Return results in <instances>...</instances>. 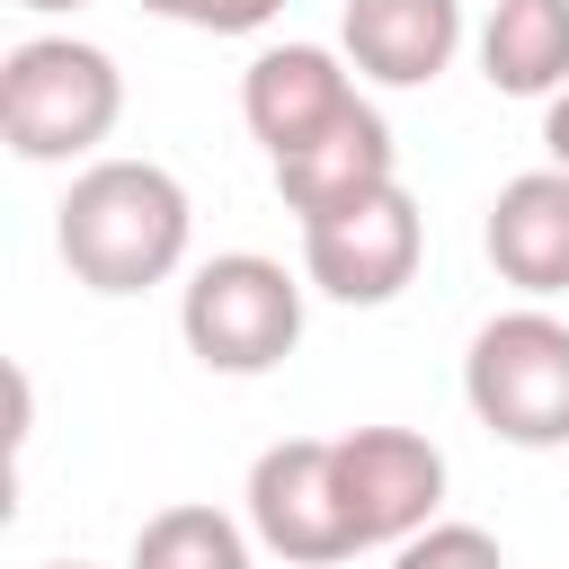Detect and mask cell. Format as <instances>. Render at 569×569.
Wrapping results in <instances>:
<instances>
[{
	"mask_svg": "<svg viewBox=\"0 0 569 569\" xmlns=\"http://www.w3.org/2000/svg\"><path fill=\"white\" fill-rule=\"evenodd\" d=\"M347 107H356V80L338 71L329 44H267V53L249 62V80H240V116H249V133L267 142V160L320 142Z\"/></svg>",
	"mask_w": 569,
	"mask_h": 569,
	"instance_id": "8",
	"label": "cell"
},
{
	"mask_svg": "<svg viewBox=\"0 0 569 569\" xmlns=\"http://www.w3.org/2000/svg\"><path fill=\"white\" fill-rule=\"evenodd\" d=\"M27 9H80V0H27Z\"/></svg>",
	"mask_w": 569,
	"mask_h": 569,
	"instance_id": "18",
	"label": "cell"
},
{
	"mask_svg": "<svg viewBox=\"0 0 569 569\" xmlns=\"http://www.w3.org/2000/svg\"><path fill=\"white\" fill-rule=\"evenodd\" d=\"M249 525L267 551L320 569V560H347L356 551V525H347V489H338V436H284L249 462Z\"/></svg>",
	"mask_w": 569,
	"mask_h": 569,
	"instance_id": "5",
	"label": "cell"
},
{
	"mask_svg": "<svg viewBox=\"0 0 569 569\" xmlns=\"http://www.w3.org/2000/svg\"><path fill=\"white\" fill-rule=\"evenodd\" d=\"M53 240L89 293H142L187 258V187L160 160H98L71 178Z\"/></svg>",
	"mask_w": 569,
	"mask_h": 569,
	"instance_id": "1",
	"label": "cell"
},
{
	"mask_svg": "<svg viewBox=\"0 0 569 569\" xmlns=\"http://www.w3.org/2000/svg\"><path fill=\"white\" fill-rule=\"evenodd\" d=\"M391 569H507V560H498V542L480 525H427V533L400 542Z\"/></svg>",
	"mask_w": 569,
	"mask_h": 569,
	"instance_id": "14",
	"label": "cell"
},
{
	"mask_svg": "<svg viewBox=\"0 0 569 569\" xmlns=\"http://www.w3.org/2000/svg\"><path fill=\"white\" fill-rule=\"evenodd\" d=\"M151 18H178V27H204V36H258L284 0H142Z\"/></svg>",
	"mask_w": 569,
	"mask_h": 569,
	"instance_id": "15",
	"label": "cell"
},
{
	"mask_svg": "<svg viewBox=\"0 0 569 569\" xmlns=\"http://www.w3.org/2000/svg\"><path fill=\"white\" fill-rule=\"evenodd\" d=\"M53 569H80V560H53Z\"/></svg>",
	"mask_w": 569,
	"mask_h": 569,
	"instance_id": "19",
	"label": "cell"
},
{
	"mask_svg": "<svg viewBox=\"0 0 569 569\" xmlns=\"http://www.w3.org/2000/svg\"><path fill=\"white\" fill-rule=\"evenodd\" d=\"M382 187H400L391 178V124L356 98L320 142H302V151H284L276 160V196L302 213V222H320V213H338V204H365V196H382Z\"/></svg>",
	"mask_w": 569,
	"mask_h": 569,
	"instance_id": "9",
	"label": "cell"
},
{
	"mask_svg": "<svg viewBox=\"0 0 569 569\" xmlns=\"http://www.w3.org/2000/svg\"><path fill=\"white\" fill-rule=\"evenodd\" d=\"M178 329L196 347V365L213 373H267L293 356L302 338V284L258 258V249H231V258H204L187 276V302H178Z\"/></svg>",
	"mask_w": 569,
	"mask_h": 569,
	"instance_id": "4",
	"label": "cell"
},
{
	"mask_svg": "<svg viewBox=\"0 0 569 569\" xmlns=\"http://www.w3.org/2000/svg\"><path fill=\"white\" fill-rule=\"evenodd\" d=\"M133 569H249V533L204 507V498H178L160 516H142L133 533Z\"/></svg>",
	"mask_w": 569,
	"mask_h": 569,
	"instance_id": "13",
	"label": "cell"
},
{
	"mask_svg": "<svg viewBox=\"0 0 569 569\" xmlns=\"http://www.w3.org/2000/svg\"><path fill=\"white\" fill-rule=\"evenodd\" d=\"M124 116V80L80 36H27L0 53V142L18 160H71L98 151Z\"/></svg>",
	"mask_w": 569,
	"mask_h": 569,
	"instance_id": "2",
	"label": "cell"
},
{
	"mask_svg": "<svg viewBox=\"0 0 569 569\" xmlns=\"http://www.w3.org/2000/svg\"><path fill=\"white\" fill-rule=\"evenodd\" d=\"M418 249H427V222L409 204V187H382L365 204H338L320 222H302V267L329 302H391L409 276H418Z\"/></svg>",
	"mask_w": 569,
	"mask_h": 569,
	"instance_id": "6",
	"label": "cell"
},
{
	"mask_svg": "<svg viewBox=\"0 0 569 569\" xmlns=\"http://www.w3.org/2000/svg\"><path fill=\"white\" fill-rule=\"evenodd\" d=\"M462 44V0H347V53L382 89H427Z\"/></svg>",
	"mask_w": 569,
	"mask_h": 569,
	"instance_id": "11",
	"label": "cell"
},
{
	"mask_svg": "<svg viewBox=\"0 0 569 569\" xmlns=\"http://www.w3.org/2000/svg\"><path fill=\"white\" fill-rule=\"evenodd\" d=\"M480 71L507 98H560L569 89V0H498L480 27Z\"/></svg>",
	"mask_w": 569,
	"mask_h": 569,
	"instance_id": "12",
	"label": "cell"
},
{
	"mask_svg": "<svg viewBox=\"0 0 569 569\" xmlns=\"http://www.w3.org/2000/svg\"><path fill=\"white\" fill-rule=\"evenodd\" d=\"M489 267L516 293H560L569 284V169H525L489 204Z\"/></svg>",
	"mask_w": 569,
	"mask_h": 569,
	"instance_id": "10",
	"label": "cell"
},
{
	"mask_svg": "<svg viewBox=\"0 0 569 569\" xmlns=\"http://www.w3.org/2000/svg\"><path fill=\"white\" fill-rule=\"evenodd\" d=\"M462 391L498 445H525V453L569 445V320H551V311L480 320V338L462 356Z\"/></svg>",
	"mask_w": 569,
	"mask_h": 569,
	"instance_id": "3",
	"label": "cell"
},
{
	"mask_svg": "<svg viewBox=\"0 0 569 569\" xmlns=\"http://www.w3.org/2000/svg\"><path fill=\"white\" fill-rule=\"evenodd\" d=\"M9 445H27V373L9 365Z\"/></svg>",
	"mask_w": 569,
	"mask_h": 569,
	"instance_id": "17",
	"label": "cell"
},
{
	"mask_svg": "<svg viewBox=\"0 0 569 569\" xmlns=\"http://www.w3.org/2000/svg\"><path fill=\"white\" fill-rule=\"evenodd\" d=\"M542 151H551V169H569V89L542 107Z\"/></svg>",
	"mask_w": 569,
	"mask_h": 569,
	"instance_id": "16",
	"label": "cell"
},
{
	"mask_svg": "<svg viewBox=\"0 0 569 569\" xmlns=\"http://www.w3.org/2000/svg\"><path fill=\"white\" fill-rule=\"evenodd\" d=\"M338 489H347L356 551L365 542H409V533L436 525L445 453L418 427H356V436H338Z\"/></svg>",
	"mask_w": 569,
	"mask_h": 569,
	"instance_id": "7",
	"label": "cell"
}]
</instances>
